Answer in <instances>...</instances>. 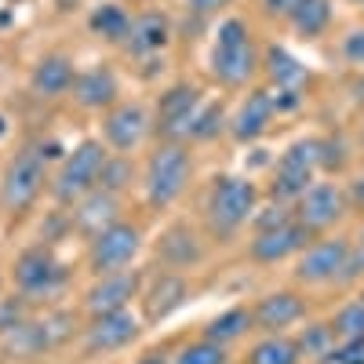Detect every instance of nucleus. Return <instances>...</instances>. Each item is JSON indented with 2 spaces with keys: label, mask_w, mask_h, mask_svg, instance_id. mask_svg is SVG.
Instances as JSON below:
<instances>
[{
  "label": "nucleus",
  "mask_w": 364,
  "mask_h": 364,
  "mask_svg": "<svg viewBox=\"0 0 364 364\" xmlns=\"http://www.w3.org/2000/svg\"><path fill=\"white\" fill-rule=\"evenodd\" d=\"M226 8H230V0H186V11L197 18H215Z\"/></svg>",
  "instance_id": "nucleus-38"
},
{
  "label": "nucleus",
  "mask_w": 364,
  "mask_h": 364,
  "mask_svg": "<svg viewBox=\"0 0 364 364\" xmlns=\"http://www.w3.org/2000/svg\"><path fill=\"white\" fill-rule=\"evenodd\" d=\"M190 175H193V157L186 142H161L146 161V175H142V193L146 204L154 211L171 208L190 186Z\"/></svg>",
  "instance_id": "nucleus-2"
},
{
  "label": "nucleus",
  "mask_w": 364,
  "mask_h": 364,
  "mask_svg": "<svg viewBox=\"0 0 364 364\" xmlns=\"http://www.w3.org/2000/svg\"><path fill=\"white\" fill-rule=\"evenodd\" d=\"M142 336V317L132 310H117V314H102L91 317V324L84 328V357H106L132 346Z\"/></svg>",
  "instance_id": "nucleus-11"
},
{
  "label": "nucleus",
  "mask_w": 364,
  "mask_h": 364,
  "mask_svg": "<svg viewBox=\"0 0 364 364\" xmlns=\"http://www.w3.org/2000/svg\"><path fill=\"white\" fill-rule=\"evenodd\" d=\"M171 364H230V353H226V346H219V343H211V339H197V343H186L175 357H171Z\"/></svg>",
  "instance_id": "nucleus-31"
},
{
  "label": "nucleus",
  "mask_w": 364,
  "mask_h": 364,
  "mask_svg": "<svg viewBox=\"0 0 364 364\" xmlns=\"http://www.w3.org/2000/svg\"><path fill=\"white\" fill-rule=\"evenodd\" d=\"M132 364H171V360H168L161 350H149V353H142V357H139V360H132Z\"/></svg>",
  "instance_id": "nucleus-41"
},
{
  "label": "nucleus",
  "mask_w": 364,
  "mask_h": 364,
  "mask_svg": "<svg viewBox=\"0 0 364 364\" xmlns=\"http://www.w3.org/2000/svg\"><path fill=\"white\" fill-rule=\"evenodd\" d=\"M291 211H295V223H302V226L317 237V233L331 230V226H336L346 211H350L346 190L336 186V182H314V186L295 200Z\"/></svg>",
  "instance_id": "nucleus-12"
},
{
  "label": "nucleus",
  "mask_w": 364,
  "mask_h": 364,
  "mask_svg": "<svg viewBox=\"0 0 364 364\" xmlns=\"http://www.w3.org/2000/svg\"><path fill=\"white\" fill-rule=\"evenodd\" d=\"M157 259L168 269H190V266H197L204 259V245H200V237L193 233V226L175 223L157 240Z\"/></svg>",
  "instance_id": "nucleus-23"
},
{
  "label": "nucleus",
  "mask_w": 364,
  "mask_h": 364,
  "mask_svg": "<svg viewBox=\"0 0 364 364\" xmlns=\"http://www.w3.org/2000/svg\"><path fill=\"white\" fill-rule=\"evenodd\" d=\"M120 4H149V0H120Z\"/></svg>",
  "instance_id": "nucleus-43"
},
{
  "label": "nucleus",
  "mask_w": 364,
  "mask_h": 364,
  "mask_svg": "<svg viewBox=\"0 0 364 364\" xmlns=\"http://www.w3.org/2000/svg\"><path fill=\"white\" fill-rule=\"evenodd\" d=\"M291 219H295V211L288 204H281V200H273L269 208H262V211H255V215H252V230L255 233H266V230H277V226H284Z\"/></svg>",
  "instance_id": "nucleus-34"
},
{
  "label": "nucleus",
  "mask_w": 364,
  "mask_h": 364,
  "mask_svg": "<svg viewBox=\"0 0 364 364\" xmlns=\"http://www.w3.org/2000/svg\"><path fill=\"white\" fill-rule=\"evenodd\" d=\"M314 240V233L302 226V223H284L277 230H266V233H255L252 245H248V259L252 262H262V266H273V262H284L291 255H299Z\"/></svg>",
  "instance_id": "nucleus-18"
},
{
  "label": "nucleus",
  "mask_w": 364,
  "mask_h": 364,
  "mask_svg": "<svg viewBox=\"0 0 364 364\" xmlns=\"http://www.w3.org/2000/svg\"><path fill=\"white\" fill-rule=\"evenodd\" d=\"M299 4L302 0H259V8H262L266 18H291Z\"/></svg>",
  "instance_id": "nucleus-39"
},
{
  "label": "nucleus",
  "mask_w": 364,
  "mask_h": 364,
  "mask_svg": "<svg viewBox=\"0 0 364 364\" xmlns=\"http://www.w3.org/2000/svg\"><path fill=\"white\" fill-rule=\"evenodd\" d=\"M70 269L66 262H58V255L44 245H33L26 248L18 259H15V288L18 295L26 299H44V295H55L58 288L66 284Z\"/></svg>",
  "instance_id": "nucleus-9"
},
{
  "label": "nucleus",
  "mask_w": 364,
  "mask_h": 364,
  "mask_svg": "<svg viewBox=\"0 0 364 364\" xmlns=\"http://www.w3.org/2000/svg\"><path fill=\"white\" fill-rule=\"evenodd\" d=\"M200 106H204V95L197 84H171L157 102V124L154 128H157L161 142H186L190 124L200 113Z\"/></svg>",
  "instance_id": "nucleus-10"
},
{
  "label": "nucleus",
  "mask_w": 364,
  "mask_h": 364,
  "mask_svg": "<svg viewBox=\"0 0 364 364\" xmlns=\"http://www.w3.org/2000/svg\"><path fill=\"white\" fill-rule=\"evenodd\" d=\"M73 80H77V70H73V58L70 55H44L41 63L29 73V91L37 99L51 102V99H63L73 91Z\"/></svg>",
  "instance_id": "nucleus-22"
},
{
  "label": "nucleus",
  "mask_w": 364,
  "mask_h": 364,
  "mask_svg": "<svg viewBox=\"0 0 364 364\" xmlns=\"http://www.w3.org/2000/svg\"><path fill=\"white\" fill-rule=\"evenodd\" d=\"M168 44H171V18H168V11L146 8V11L132 15L128 37H124V44H120V48H124L132 58H154Z\"/></svg>",
  "instance_id": "nucleus-17"
},
{
  "label": "nucleus",
  "mask_w": 364,
  "mask_h": 364,
  "mask_svg": "<svg viewBox=\"0 0 364 364\" xmlns=\"http://www.w3.org/2000/svg\"><path fill=\"white\" fill-rule=\"evenodd\" d=\"M273 117H277V102H273V91L269 87H252L248 99L240 102L237 117L230 120V135L237 142H255L269 132Z\"/></svg>",
  "instance_id": "nucleus-21"
},
{
  "label": "nucleus",
  "mask_w": 364,
  "mask_h": 364,
  "mask_svg": "<svg viewBox=\"0 0 364 364\" xmlns=\"http://www.w3.org/2000/svg\"><path fill=\"white\" fill-rule=\"evenodd\" d=\"M302 317H306V299L299 291H288V288L262 295L252 306V328L262 331V336H281V331H288Z\"/></svg>",
  "instance_id": "nucleus-16"
},
{
  "label": "nucleus",
  "mask_w": 364,
  "mask_h": 364,
  "mask_svg": "<svg viewBox=\"0 0 364 364\" xmlns=\"http://www.w3.org/2000/svg\"><path fill=\"white\" fill-rule=\"evenodd\" d=\"M4 135H8V120H4V117H0V139H4Z\"/></svg>",
  "instance_id": "nucleus-42"
},
{
  "label": "nucleus",
  "mask_w": 364,
  "mask_h": 364,
  "mask_svg": "<svg viewBox=\"0 0 364 364\" xmlns=\"http://www.w3.org/2000/svg\"><path fill=\"white\" fill-rule=\"evenodd\" d=\"M73 102L80 109H91V113H106L109 106H117L120 102V80H117V73L106 63L80 70L77 80H73Z\"/></svg>",
  "instance_id": "nucleus-20"
},
{
  "label": "nucleus",
  "mask_w": 364,
  "mask_h": 364,
  "mask_svg": "<svg viewBox=\"0 0 364 364\" xmlns=\"http://www.w3.org/2000/svg\"><path fill=\"white\" fill-rule=\"evenodd\" d=\"M255 204H259V190L255 182L245 175H223L211 182L208 200H204V219L208 230L215 237H233L240 226H248L255 215Z\"/></svg>",
  "instance_id": "nucleus-3"
},
{
  "label": "nucleus",
  "mask_w": 364,
  "mask_h": 364,
  "mask_svg": "<svg viewBox=\"0 0 364 364\" xmlns=\"http://www.w3.org/2000/svg\"><path fill=\"white\" fill-rule=\"evenodd\" d=\"M346 204H350V211H360V215H364V175L350 178V186H346Z\"/></svg>",
  "instance_id": "nucleus-40"
},
{
  "label": "nucleus",
  "mask_w": 364,
  "mask_h": 364,
  "mask_svg": "<svg viewBox=\"0 0 364 364\" xmlns=\"http://www.w3.org/2000/svg\"><path fill=\"white\" fill-rule=\"evenodd\" d=\"M149 132V113L139 102H117L102 113V142L113 154H135Z\"/></svg>",
  "instance_id": "nucleus-15"
},
{
  "label": "nucleus",
  "mask_w": 364,
  "mask_h": 364,
  "mask_svg": "<svg viewBox=\"0 0 364 364\" xmlns=\"http://www.w3.org/2000/svg\"><path fill=\"white\" fill-rule=\"evenodd\" d=\"M331 331H336V339H360L364 336V295L343 302L331 317Z\"/></svg>",
  "instance_id": "nucleus-30"
},
{
  "label": "nucleus",
  "mask_w": 364,
  "mask_h": 364,
  "mask_svg": "<svg viewBox=\"0 0 364 364\" xmlns=\"http://www.w3.org/2000/svg\"><path fill=\"white\" fill-rule=\"evenodd\" d=\"M0 288H4V281H0Z\"/></svg>",
  "instance_id": "nucleus-46"
},
{
  "label": "nucleus",
  "mask_w": 364,
  "mask_h": 364,
  "mask_svg": "<svg viewBox=\"0 0 364 364\" xmlns=\"http://www.w3.org/2000/svg\"><path fill=\"white\" fill-rule=\"evenodd\" d=\"M248 331H252V310H248V306H230V310H223L219 317L208 321L204 339L219 343V346H230V343H237V339H245Z\"/></svg>",
  "instance_id": "nucleus-26"
},
{
  "label": "nucleus",
  "mask_w": 364,
  "mask_h": 364,
  "mask_svg": "<svg viewBox=\"0 0 364 364\" xmlns=\"http://www.w3.org/2000/svg\"><path fill=\"white\" fill-rule=\"evenodd\" d=\"M120 223V197L109 193V190H91L87 197H80L73 208H70V226L91 240V237H99L106 226Z\"/></svg>",
  "instance_id": "nucleus-19"
},
{
  "label": "nucleus",
  "mask_w": 364,
  "mask_h": 364,
  "mask_svg": "<svg viewBox=\"0 0 364 364\" xmlns=\"http://www.w3.org/2000/svg\"><path fill=\"white\" fill-rule=\"evenodd\" d=\"M259 51L252 41V29L245 18H223L215 29V41H211V55H208V70L211 80L223 87H248V80L259 70Z\"/></svg>",
  "instance_id": "nucleus-1"
},
{
  "label": "nucleus",
  "mask_w": 364,
  "mask_h": 364,
  "mask_svg": "<svg viewBox=\"0 0 364 364\" xmlns=\"http://www.w3.org/2000/svg\"><path fill=\"white\" fill-rule=\"evenodd\" d=\"M360 245H364V230H360Z\"/></svg>",
  "instance_id": "nucleus-44"
},
{
  "label": "nucleus",
  "mask_w": 364,
  "mask_h": 364,
  "mask_svg": "<svg viewBox=\"0 0 364 364\" xmlns=\"http://www.w3.org/2000/svg\"><path fill=\"white\" fill-rule=\"evenodd\" d=\"M299 360H302L299 343L281 331V336H262V339L245 353V360H240V364H299Z\"/></svg>",
  "instance_id": "nucleus-27"
},
{
  "label": "nucleus",
  "mask_w": 364,
  "mask_h": 364,
  "mask_svg": "<svg viewBox=\"0 0 364 364\" xmlns=\"http://www.w3.org/2000/svg\"><path fill=\"white\" fill-rule=\"evenodd\" d=\"M288 22H291V29L299 37H306V41L321 37L331 26V0H302Z\"/></svg>",
  "instance_id": "nucleus-28"
},
{
  "label": "nucleus",
  "mask_w": 364,
  "mask_h": 364,
  "mask_svg": "<svg viewBox=\"0 0 364 364\" xmlns=\"http://www.w3.org/2000/svg\"><path fill=\"white\" fill-rule=\"evenodd\" d=\"M343 58L353 66H364V26L350 29V33L343 37Z\"/></svg>",
  "instance_id": "nucleus-37"
},
{
  "label": "nucleus",
  "mask_w": 364,
  "mask_h": 364,
  "mask_svg": "<svg viewBox=\"0 0 364 364\" xmlns=\"http://www.w3.org/2000/svg\"><path fill=\"white\" fill-rule=\"evenodd\" d=\"M321 161H317V139H295L284 154L277 157L269 182V197L281 204H295L317 182Z\"/></svg>",
  "instance_id": "nucleus-6"
},
{
  "label": "nucleus",
  "mask_w": 364,
  "mask_h": 364,
  "mask_svg": "<svg viewBox=\"0 0 364 364\" xmlns=\"http://www.w3.org/2000/svg\"><path fill=\"white\" fill-rule=\"evenodd\" d=\"M295 343H299L302 357H331L339 339H336V331H331V324H310V328H302V336Z\"/></svg>",
  "instance_id": "nucleus-32"
},
{
  "label": "nucleus",
  "mask_w": 364,
  "mask_h": 364,
  "mask_svg": "<svg viewBox=\"0 0 364 364\" xmlns=\"http://www.w3.org/2000/svg\"><path fill=\"white\" fill-rule=\"evenodd\" d=\"M48 171H44V154L33 146L18 149V154L8 161L4 175H0V208L8 215H22L37 204V197L48 186Z\"/></svg>",
  "instance_id": "nucleus-5"
},
{
  "label": "nucleus",
  "mask_w": 364,
  "mask_h": 364,
  "mask_svg": "<svg viewBox=\"0 0 364 364\" xmlns=\"http://www.w3.org/2000/svg\"><path fill=\"white\" fill-rule=\"evenodd\" d=\"M350 252H353V245L346 237H321V240L314 237L295 259V284H306V288L336 284Z\"/></svg>",
  "instance_id": "nucleus-8"
},
{
  "label": "nucleus",
  "mask_w": 364,
  "mask_h": 364,
  "mask_svg": "<svg viewBox=\"0 0 364 364\" xmlns=\"http://www.w3.org/2000/svg\"><path fill=\"white\" fill-rule=\"evenodd\" d=\"M262 66H266V77H269L273 91H299L302 95V87L310 84V70L302 66L288 48H269Z\"/></svg>",
  "instance_id": "nucleus-24"
},
{
  "label": "nucleus",
  "mask_w": 364,
  "mask_h": 364,
  "mask_svg": "<svg viewBox=\"0 0 364 364\" xmlns=\"http://www.w3.org/2000/svg\"><path fill=\"white\" fill-rule=\"evenodd\" d=\"M26 321V295L18 299H0V336H8L11 328Z\"/></svg>",
  "instance_id": "nucleus-35"
},
{
  "label": "nucleus",
  "mask_w": 364,
  "mask_h": 364,
  "mask_svg": "<svg viewBox=\"0 0 364 364\" xmlns=\"http://www.w3.org/2000/svg\"><path fill=\"white\" fill-rule=\"evenodd\" d=\"M142 252V230L128 219H120L113 226H106L99 237L87 240V269L102 277V273H117L128 269Z\"/></svg>",
  "instance_id": "nucleus-7"
},
{
  "label": "nucleus",
  "mask_w": 364,
  "mask_h": 364,
  "mask_svg": "<svg viewBox=\"0 0 364 364\" xmlns=\"http://www.w3.org/2000/svg\"><path fill=\"white\" fill-rule=\"evenodd\" d=\"M190 299V281L182 277L178 269H164L157 277H149V284H142V321L146 324H157V321H168L175 310L186 306Z\"/></svg>",
  "instance_id": "nucleus-14"
},
{
  "label": "nucleus",
  "mask_w": 364,
  "mask_h": 364,
  "mask_svg": "<svg viewBox=\"0 0 364 364\" xmlns=\"http://www.w3.org/2000/svg\"><path fill=\"white\" fill-rule=\"evenodd\" d=\"M87 26H91V33L102 37L106 44H124L128 26H132V15H128V8H124V4L109 0V4H99L95 11L87 15Z\"/></svg>",
  "instance_id": "nucleus-25"
},
{
  "label": "nucleus",
  "mask_w": 364,
  "mask_h": 364,
  "mask_svg": "<svg viewBox=\"0 0 364 364\" xmlns=\"http://www.w3.org/2000/svg\"><path fill=\"white\" fill-rule=\"evenodd\" d=\"M331 360L336 364H364V336L360 339H339Z\"/></svg>",
  "instance_id": "nucleus-36"
},
{
  "label": "nucleus",
  "mask_w": 364,
  "mask_h": 364,
  "mask_svg": "<svg viewBox=\"0 0 364 364\" xmlns=\"http://www.w3.org/2000/svg\"><path fill=\"white\" fill-rule=\"evenodd\" d=\"M135 178V161L132 154H109L106 164H102V175H99V190H109V193H124Z\"/></svg>",
  "instance_id": "nucleus-29"
},
{
  "label": "nucleus",
  "mask_w": 364,
  "mask_h": 364,
  "mask_svg": "<svg viewBox=\"0 0 364 364\" xmlns=\"http://www.w3.org/2000/svg\"><path fill=\"white\" fill-rule=\"evenodd\" d=\"M353 4H364V0H353Z\"/></svg>",
  "instance_id": "nucleus-45"
},
{
  "label": "nucleus",
  "mask_w": 364,
  "mask_h": 364,
  "mask_svg": "<svg viewBox=\"0 0 364 364\" xmlns=\"http://www.w3.org/2000/svg\"><path fill=\"white\" fill-rule=\"evenodd\" d=\"M142 295V273L139 269H117V273H102L91 281V288L84 291V310L91 317L102 314H117V310H132V302Z\"/></svg>",
  "instance_id": "nucleus-13"
},
{
  "label": "nucleus",
  "mask_w": 364,
  "mask_h": 364,
  "mask_svg": "<svg viewBox=\"0 0 364 364\" xmlns=\"http://www.w3.org/2000/svg\"><path fill=\"white\" fill-rule=\"evenodd\" d=\"M109 157V146L102 139H84L70 149V157L58 164V171L51 175L48 190L55 197V204L63 208H73L80 197H87L91 190H99V175H102V164Z\"/></svg>",
  "instance_id": "nucleus-4"
},
{
  "label": "nucleus",
  "mask_w": 364,
  "mask_h": 364,
  "mask_svg": "<svg viewBox=\"0 0 364 364\" xmlns=\"http://www.w3.org/2000/svg\"><path fill=\"white\" fill-rule=\"evenodd\" d=\"M223 120H226L223 102H204V106H200V113L193 117V124H190V139H193V142H208V139H215V135L223 132Z\"/></svg>",
  "instance_id": "nucleus-33"
}]
</instances>
